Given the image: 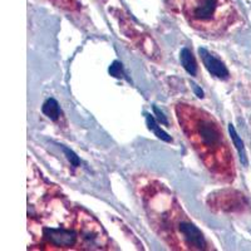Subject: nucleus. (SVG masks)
<instances>
[{
  "mask_svg": "<svg viewBox=\"0 0 251 251\" xmlns=\"http://www.w3.org/2000/svg\"><path fill=\"white\" fill-rule=\"evenodd\" d=\"M78 219V239L79 248L84 250H103L107 249L109 241L102 226L86 211H80Z\"/></svg>",
  "mask_w": 251,
  "mask_h": 251,
  "instance_id": "obj_4",
  "label": "nucleus"
},
{
  "mask_svg": "<svg viewBox=\"0 0 251 251\" xmlns=\"http://www.w3.org/2000/svg\"><path fill=\"white\" fill-rule=\"evenodd\" d=\"M109 73H111V75H113V77L116 78L123 77L122 64H121L120 62H117V60L112 63V66L109 67Z\"/></svg>",
  "mask_w": 251,
  "mask_h": 251,
  "instance_id": "obj_13",
  "label": "nucleus"
},
{
  "mask_svg": "<svg viewBox=\"0 0 251 251\" xmlns=\"http://www.w3.org/2000/svg\"><path fill=\"white\" fill-rule=\"evenodd\" d=\"M199 54L201 55V59L203 62V66L207 69V72L214 77L219 78V79H227L230 73H228V69L226 68V66L224 64V62L216 58L215 55H212L207 49L200 48L199 49Z\"/></svg>",
  "mask_w": 251,
  "mask_h": 251,
  "instance_id": "obj_6",
  "label": "nucleus"
},
{
  "mask_svg": "<svg viewBox=\"0 0 251 251\" xmlns=\"http://www.w3.org/2000/svg\"><path fill=\"white\" fill-rule=\"evenodd\" d=\"M231 13L228 0H186L183 14L188 23L199 29L220 28Z\"/></svg>",
  "mask_w": 251,
  "mask_h": 251,
  "instance_id": "obj_2",
  "label": "nucleus"
},
{
  "mask_svg": "<svg viewBox=\"0 0 251 251\" xmlns=\"http://www.w3.org/2000/svg\"><path fill=\"white\" fill-rule=\"evenodd\" d=\"M192 86H194V88H195V91H196L197 96H199V97H201V98H202V97H203V92L201 91V89L199 88V87H197L196 84H192Z\"/></svg>",
  "mask_w": 251,
  "mask_h": 251,
  "instance_id": "obj_15",
  "label": "nucleus"
},
{
  "mask_svg": "<svg viewBox=\"0 0 251 251\" xmlns=\"http://www.w3.org/2000/svg\"><path fill=\"white\" fill-rule=\"evenodd\" d=\"M146 123H147L149 129H151V131L154 133V136H157L160 140L165 141V142H172L171 136H169V134L166 133V132L161 128L160 126L157 125L153 116H151V114H146Z\"/></svg>",
  "mask_w": 251,
  "mask_h": 251,
  "instance_id": "obj_10",
  "label": "nucleus"
},
{
  "mask_svg": "<svg viewBox=\"0 0 251 251\" xmlns=\"http://www.w3.org/2000/svg\"><path fill=\"white\" fill-rule=\"evenodd\" d=\"M176 114L181 128L206 167L220 180H231L232 156L216 120L207 112L183 103L176 107Z\"/></svg>",
  "mask_w": 251,
  "mask_h": 251,
  "instance_id": "obj_1",
  "label": "nucleus"
},
{
  "mask_svg": "<svg viewBox=\"0 0 251 251\" xmlns=\"http://www.w3.org/2000/svg\"><path fill=\"white\" fill-rule=\"evenodd\" d=\"M43 237L57 249H71L77 244L78 231L66 226H44Z\"/></svg>",
  "mask_w": 251,
  "mask_h": 251,
  "instance_id": "obj_5",
  "label": "nucleus"
},
{
  "mask_svg": "<svg viewBox=\"0 0 251 251\" xmlns=\"http://www.w3.org/2000/svg\"><path fill=\"white\" fill-rule=\"evenodd\" d=\"M161 226L167 230L170 237L178 240V245L181 249L187 250H206V240L202 232L183 215L180 207H174L170 215H163Z\"/></svg>",
  "mask_w": 251,
  "mask_h": 251,
  "instance_id": "obj_3",
  "label": "nucleus"
},
{
  "mask_svg": "<svg viewBox=\"0 0 251 251\" xmlns=\"http://www.w3.org/2000/svg\"><path fill=\"white\" fill-rule=\"evenodd\" d=\"M180 59L181 64L185 68V71L187 72L188 75H196L197 73V63L196 59H195L192 51L188 48H183L180 53Z\"/></svg>",
  "mask_w": 251,
  "mask_h": 251,
  "instance_id": "obj_8",
  "label": "nucleus"
},
{
  "mask_svg": "<svg viewBox=\"0 0 251 251\" xmlns=\"http://www.w3.org/2000/svg\"><path fill=\"white\" fill-rule=\"evenodd\" d=\"M57 6L63 9H67V10H75L79 6V1L78 0H50Z\"/></svg>",
  "mask_w": 251,
  "mask_h": 251,
  "instance_id": "obj_11",
  "label": "nucleus"
},
{
  "mask_svg": "<svg viewBox=\"0 0 251 251\" xmlns=\"http://www.w3.org/2000/svg\"><path fill=\"white\" fill-rule=\"evenodd\" d=\"M62 150L64 151V153L67 154V158H68L69 162H71V165L73 166V167H78V166L80 165L79 157H78L75 152L72 151V150H69L66 146H62Z\"/></svg>",
  "mask_w": 251,
  "mask_h": 251,
  "instance_id": "obj_12",
  "label": "nucleus"
},
{
  "mask_svg": "<svg viewBox=\"0 0 251 251\" xmlns=\"http://www.w3.org/2000/svg\"><path fill=\"white\" fill-rule=\"evenodd\" d=\"M42 112L46 114L49 120L57 121L60 116L59 104H58V102L54 100V98H48V100L43 103Z\"/></svg>",
  "mask_w": 251,
  "mask_h": 251,
  "instance_id": "obj_9",
  "label": "nucleus"
},
{
  "mask_svg": "<svg viewBox=\"0 0 251 251\" xmlns=\"http://www.w3.org/2000/svg\"><path fill=\"white\" fill-rule=\"evenodd\" d=\"M153 112H154V114L157 116V120H158V122H161L162 125H166V126L169 125V121H167V118H166L165 113H163L162 111H160V109L157 108L156 106H153Z\"/></svg>",
  "mask_w": 251,
  "mask_h": 251,
  "instance_id": "obj_14",
  "label": "nucleus"
},
{
  "mask_svg": "<svg viewBox=\"0 0 251 251\" xmlns=\"http://www.w3.org/2000/svg\"><path fill=\"white\" fill-rule=\"evenodd\" d=\"M228 133H230V136H231V140L232 142H234L235 149H236L237 153H239L240 161H241V163H243L244 166H248V156H246L245 146H244L243 140H241L239 134H237L234 125H231V123L228 125Z\"/></svg>",
  "mask_w": 251,
  "mask_h": 251,
  "instance_id": "obj_7",
  "label": "nucleus"
}]
</instances>
